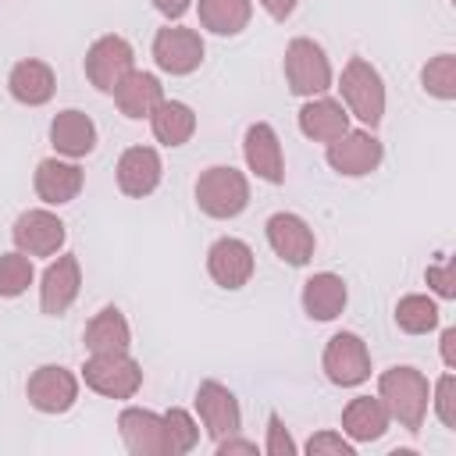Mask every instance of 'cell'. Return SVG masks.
<instances>
[{
	"label": "cell",
	"mask_w": 456,
	"mask_h": 456,
	"mask_svg": "<svg viewBox=\"0 0 456 456\" xmlns=\"http://www.w3.org/2000/svg\"><path fill=\"white\" fill-rule=\"evenodd\" d=\"M378 399L385 403L388 417H392L403 431L417 435V431L424 428V420H428L431 385H428L424 370H417V367H406V363H403V367H388V370H381V378H378Z\"/></svg>",
	"instance_id": "1"
},
{
	"label": "cell",
	"mask_w": 456,
	"mask_h": 456,
	"mask_svg": "<svg viewBox=\"0 0 456 456\" xmlns=\"http://www.w3.org/2000/svg\"><path fill=\"white\" fill-rule=\"evenodd\" d=\"M338 93H342V107L349 110V118H356L363 128H378L385 118V78L381 71L367 61V57H349L338 78Z\"/></svg>",
	"instance_id": "2"
},
{
	"label": "cell",
	"mask_w": 456,
	"mask_h": 456,
	"mask_svg": "<svg viewBox=\"0 0 456 456\" xmlns=\"http://www.w3.org/2000/svg\"><path fill=\"white\" fill-rule=\"evenodd\" d=\"M196 207L214 221H232L249 207V178L232 164H214L196 178Z\"/></svg>",
	"instance_id": "3"
},
{
	"label": "cell",
	"mask_w": 456,
	"mask_h": 456,
	"mask_svg": "<svg viewBox=\"0 0 456 456\" xmlns=\"http://www.w3.org/2000/svg\"><path fill=\"white\" fill-rule=\"evenodd\" d=\"M331 61L324 53L321 43H314L310 36H296L285 46V82L292 96H321L331 89Z\"/></svg>",
	"instance_id": "4"
},
{
	"label": "cell",
	"mask_w": 456,
	"mask_h": 456,
	"mask_svg": "<svg viewBox=\"0 0 456 456\" xmlns=\"http://www.w3.org/2000/svg\"><path fill=\"white\" fill-rule=\"evenodd\" d=\"M82 381L103 399H132L142 388V363L132 353H89Z\"/></svg>",
	"instance_id": "5"
},
{
	"label": "cell",
	"mask_w": 456,
	"mask_h": 456,
	"mask_svg": "<svg viewBox=\"0 0 456 456\" xmlns=\"http://www.w3.org/2000/svg\"><path fill=\"white\" fill-rule=\"evenodd\" d=\"M321 370L338 388H356L370 378V349L356 331H335L321 353Z\"/></svg>",
	"instance_id": "6"
},
{
	"label": "cell",
	"mask_w": 456,
	"mask_h": 456,
	"mask_svg": "<svg viewBox=\"0 0 456 456\" xmlns=\"http://www.w3.org/2000/svg\"><path fill=\"white\" fill-rule=\"evenodd\" d=\"M324 157H328L331 171H338L346 178H363V175H370V171L381 167L385 146L374 135V128H346L338 139L328 142Z\"/></svg>",
	"instance_id": "7"
},
{
	"label": "cell",
	"mask_w": 456,
	"mask_h": 456,
	"mask_svg": "<svg viewBox=\"0 0 456 456\" xmlns=\"http://www.w3.org/2000/svg\"><path fill=\"white\" fill-rule=\"evenodd\" d=\"M150 53H153V64H157L164 75L182 78V75H192V71L203 64L207 46H203V36H200L196 28L164 25V28H157Z\"/></svg>",
	"instance_id": "8"
},
{
	"label": "cell",
	"mask_w": 456,
	"mask_h": 456,
	"mask_svg": "<svg viewBox=\"0 0 456 456\" xmlns=\"http://www.w3.org/2000/svg\"><path fill=\"white\" fill-rule=\"evenodd\" d=\"M128 71H135V50H132V43L125 36L107 32V36L89 43V50H86V78H89V86H96L100 93H114L118 82Z\"/></svg>",
	"instance_id": "9"
},
{
	"label": "cell",
	"mask_w": 456,
	"mask_h": 456,
	"mask_svg": "<svg viewBox=\"0 0 456 456\" xmlns=\"http://www.w3.org/2000/svg\"><path fill=\"white\" fill-rule=\"evenodd\" d=\"M25 399L39 413H50V417L68 413L78 403V378H75V370H68L61 363H43L28 374Z\"/></svg>",
	"instance_id": "10"
},
{
	"label": "cell",
	"mask_w": 456,
	"mask_h": 456,
	"mask_svg": "<svg viewBox=\"0 0 456 456\" xmlns=\"http://www.w3.org/2000/svg\"><path fill=\"white\" fill-rule=\"evenodd\" d=\"M11 239H14V249H21L25 256H57L64 249L68 228L53 210L32 207V210L18 214V221L11 228Z\"/></svg>",
	"instance_id": "11"
},
{
	"label": "cell",
	"mask_w": 456,
	"mask_h": 456,
	"mask_svg": "<svg viewBox=\"0 0 456 456\" xmlns=\"http://www.w3.org/2000/svg\"><path fill=\"white\" fill-rule=\"evenodd\" d=\"M264 235H267V246L274 249V256H281L289 267H306L314 260L317 235L299 214H292V210L271 214L264 224Z\"/></svg>",
	"instance_id": "12"
},
{
	"label": "cell",
	"mask_w": 456,
	"mask_h": 456,
	"mask_svg": "<svg viewBox=\"0 0 456 456\" xmlns=\"http://www.w3.org/2000/svg\"><path fill=\"white\" fill-rule=\"evenodd\" d=\"M253 271H256V256H253L249 242H242L235 235H221V239L210 242V249H207V274L214 278V285L235 292V289L249 285Z\"/></svg>",
	"instance_id": "13"
},
{
	"label": "cell",
	"mask_w": 456,
	"mask_h": 456,
	"mask_svg": "<svg viewBox=\"0 0 456 456\" xmlns=\"http://www.w3.org/2000/svg\"><path fill=\"white\" fill-rule=\"evenodd\" d=\"M118 431L132 456H171L164 413H153L142 406H125L118 413Z\"/></svg>",
	"instance_id": "14"
},
{
	"label": "cell",
	"mask_w": 456,
	"mask_h": 456,
	"mask_svg": "<svg viewBox=\"0 0 456 456\" xmlns=\"http://www.w3.org/2000/svg\"><path fill=\"white\" fill-rule=\"evenodd\" d=\"M82 292V264L75 253H61L46 264L39 278V310L46 317H61Z\"/></svg>",
	"instance_id": "15"
},
{
	"label": "cell",
	"mask_w": 456,
	"mask_h": 456,
	"mask_svg": "<svg viewBox=\"0 0 456 456\" xmlns=\"http://www.w3.org/2000/svg\"><path fill=\"white\" fill-rule=\"evenodd\" d=\"M196 413H200V424L203 431L221 442L228 435H235L242 428V410H239V399L228 385L221 381H200L196 388Z\"/></svg>",
	"instance_id": "16"
},
{
	"label": "cell",
	"mask_w": 456,
	"mask_h": 456,
	"mask_svg": "<svg viewBox=\"0 0 456 456\" xmlns=\"http://www.w3.org/2000/svg\"><path fill=\"white\" fill-rule=\"evenodd\" d=\"M242 157L246 167L267 182V185H281L285 182V153H281V139L267 121H253L242 135Z\"/></svg>",
	"instance_id": "17"
},
{
	"label": "cell",
	"mask_w": 456,
	"mask_h": 456,
	"mask_svg": "<svg viewBox=\"0 0 456 456\" xmlns=\"http://www.w3.org/2000/svg\"><path fill=\"white\" fill-rule=\"evenodd\" d=\"M82 182H86V175H82L78 160H68V157H46L36 164V175H32V189L46 207L71 203L82 192Z\"/></svg>",
	"instance_id": "18"
},
{
	"label": "cell",
	"mask_w": 456,
	"mask_h": 456,
	"mask_svg": "<svg viewBox=\"0 0 456 456\" xmlns=\"http://www.w3.org/2000/svg\"><path fill=\"white\" fill-rule=\"evenodd\" d=\"M118 189L132 200H142L150 196L160 178H164V160L153 146H128L121 157H118Z\"/></svg>",
	"instance_id": "19"
},
{
	"label": "cell",
	"mask_w": 456,
	"mask_h": 456,
	"mask_svg": "<svg viewBox=\"0 0 456 456\" xmlns=\"http://www.w3.org/2000/svg\"><path fill=\"white\" fill-rule=\"evenodd\" d=\"M50 146L57 157H68V160H82L96 150V125L86 110L78 107H68V110H57L53 121H50Z\"/></svg>",
	"instance_id": "20"
},
{
	"label": "cell",
	"mask_w": 456,
	"mask_h": 456,
	"mask_svg": "<svg viewBox=\"0 0 456 456\" xmlns=\"http://www.w3.org/2000/svg\"><path fill=\"white\" fill-rule=\"evenodd\" d=\"M299 303H303V314L310 321H335L346 303H349V289L342 281V274L335 271H317L303 281V292H299Z\"/></svg>",
	"instance_id": "21"
},
{
	"label": "cell",
	"mask_w": 456,
	"mask_h": 456,
	"mask_svg": "<svg viewBox=\"0 0 456 456\" xmlns=\"http://www.w3.org/2000/svg\"><path fill=\"white\" fill-rule=\"evenodd\" d=\"M7 89H11V96H14L18 103H25V107H43V103H50L53 93H57V75H53V68H50L46 61L25 57V61H18V64L11 68Z\"/></svg>",
	"instance_id": "22"
},
{
	"label": "cell",
	"mask_w": 456,
	"mask_h": 456,
	"mask_svg": "<svg viewBox=\"0 0 456 456\" xmlns=\"http://www.w3.org/2000/svg\"><path fill=\"white\" fill-rule=\"evenodd\" d=\"M296 121H299V132L306 135V139H314V142H331V139H338L346 128H349V110L342 107V100H331V96H310L303 107H299V114H296Z\"/></svg>",
	"instance_id": "23"
},
{
	"label": "cell",
	"mask_w": 456,
	"mask_h": 456,
	"mask_svg": "<svg viewBox=\"0 0 456 456\" xmlns=\"http://www.w3.org/2000/svg\"><path fill=\"white\" fill-rule=\"evenodd\" d=\"M388 424H392V417H388V410H385V403L378 395H356L342 410V435L353 445L378 442L388 431Z\"/></svg>",
	"instance_id": "24"
},
{
	"label": "cell",
	"mask_w": 456,
	"mask_h": 456,
	"mask_svg": "<svg viewBox=\"0 0 456 456\" xmlns=\"http://www.w3.org/2000/svg\"><path fill=\"white\" fill-rule=\"evenodd\" d=\"M114 96V103H118V110L125 114V118H132V121H142V118H150L153 114V107L164 100V86H160V78L153 75V71H128L121 82H118V89L110 93Z\"/></svg>",
	"instance_id": "25"
},
{
	"label": "cell",
	"mask_w": 456,
	"mask_h": 456,
	"mask_svg": "<svg viewBox=\"0 0 456 456\" xmlns=\"http://www.w3.org/2000/svg\"><path fill=\"white\" fill-rule=\"evenodd\" d=\"M82 342L89 353H128L132 349V328L118 306H103L86 324Z\"/></svg>",
	"instance_id": "26"
},
{
	"label": "cell",
	"mask_w": 456,
	"mask_h": 456,
	"mask_svg": "<svg viewBox=\"0 0 456 456\" xmlns=\"http://www.w3.org/2000/svg\"><path fill=\"white\" fill-rule=\"evenodd\" d=\"M150 128H153V139L160 146H185L196 132V110L182 100H160L150 114Z\"/></svg>",
	"instance_id": "27"
},
{
	"label": "cell",
	"mask_w": 456,
	"mask_h": 456,
	"mask_svg": "<svg viewBox=\"0 0 456 456\" xmlns=\"http://www.w3.org/2000/svg\"><path fill=\"white\" fill-rule=\"evenodd\" d=\"M200 25L214 36H239L253 18V0H200Z\"/></svg>",
	"instance_id": "28"
},
{
	"label": "cell",
	"mask_w": 456,
	"mask_h": 456,
	"mask_svg": "<svg viewBox=\"0 0 456 456\" xmlns=\"http://www.w3.org/2000/svg\"><path fill=\"white\" fill-rule=\"evenodd\" d=\"M438 317H442L438 314V303L431 296H424V292H410V296H403L395 303V324L406 335H428V331H435L438 328Z\"/></svg>",
	"instance_id": "29"
},
{
	"label": "cell",
	"mask_w": 456,
	"mask_h": 456,
	"mask_svg": "<svg viewBox=\"0 0 456 456\" xmlns=\"http://www.w3.org/2000/svg\"><path fill=\"white\" fill-rule=\"evenodd\" d=\"M420 86L428 96L449 103L456 100V57L452 53H435L424 68H420Z\"/></svg>",
	"instance_id": "30"
},
{
	"label": "cell",
	"mask_w": 456,
	"mask_h": 456,
	"mask_svg": "<svg viewBox=\"0 0 456 456\" xmlns=\"http://www.w3.org/2000/svg\"><path fill=\"white\" fill-rule=\"evenodd\" d=\"M32 278V256H25L21 249L0 253V299H18L21 292H28Z\"/></svg>",
	"instance_id": "31"
},
{
	"label": "cell",
	"mask_w": 456,
	"mask_h": 456,
	"mask_svg": "<svg viewBox=\"0 0 456 456\" xmlns=\"http://www.w3.org/2000/svg\"><path fill=\"white\" fill-rule=\"evenodd\" d=\"M164 428H167L171 456H185V452L196 449V442H200V424H196V417H192L189 410L171 406V410L164 413Z\"/></svg>",
	"instance_id": "32"
},
{
	"label": "cell",
	"mask_w": 456,
	"mask_h": 456,
	"mask_svg": "<svg viewBox=\"0 0 456 456\" xmlns=\"http://www.w3.org/2000/svg\"><path fill=\"white\" fill-rule=\"evenodd\" d=\"M431 410L445 428H456V374L445 370L435 385H431Z\"/></svg>",
	"instance_id": "33"
},
{
	"label": "cell",
	"mask_w": 456,
	"mask_h": 456,
	"mask_svg": "<svg viewBox=\"0 0 456 456\" xmlns=\"http://www.w3.org/2000/svg\"><path fill=\"white\" fill-rule=\"evenodd\" d=\"M264 452H267V456H296V452H299L296 442H292V435H289V428H285V420H281L278 413L267 417V442H264Z\"/></svg>",
	"instance_id": "34"
},
{
	"label": "cell",
	"mask_w": 456,
	"mask_h": 456,
	"mask_svg": "<svg viewBox=\"0 0 456 456\" xmlns=\"http://www.w3.org/2000/svg\"><path fill=\"white\" fill-rule=\"evenodd\" d=\"M306 452H310V456H321V452L353 456V442H349L342 431H317V435L306 438Z\"/></svg>",
	"instance_id": "35"
},
{
	"label": "cell",
	"mask_w": 456,
	"mask_h": 456,
	"mask_svg": "<svg viewBox=\"0 0 456 456\" xmlns=\"http://www.w3.org/2000/svg\"><path fill=\"white\" fill-rule=\"evenodd\" d=\"M424 278H428V285H431L442 299H456V278H452V260H449V256H442V264H431V267L424 271Z\"/></svg>",
	"instance_id": "36"
},
{
	"label": "cell",
	"mask_w": 456,
	"mask_h": 456,
	"mask_svg": "<svg viewBox=\"0 0 456 456\" xmlns=\"http://www.w3.org/2000/svg\"><path fill=\"white\" fill-rule=\"evenodd\" d=\"M235 452H256V442H249V438H239V431L217 442V456H235Z\"/></svg>",
	"instance_id": "37"
},
{
	"label": "cell",
	"mask_w": 456,
	"mask_h": 456,
	"mask_svg": "<svg viewBox=\"0 0 456 456\" xmlns=\"http://www.w3.org/2000/svg\"><path fill=\"white\" fill-rule=\"evenodd\" d=\"M274 21H285V18H292V11H296V4L299 0H256Z\"/></svg>",
	"instance_id": "38"
},
{
	"label": "cell",
	"mask_w": 456,
	"mask_h": 456,
	"mask_svg": "<svg viewBox=\"0 0 456 456\" xmlns=\"http://www.w3.org/2000/svg\"><path fill=\"white\" fill-rule=\"evenodd\" d=\"M153 7H157V11H160L167 21H178V18H182V14L192 7V0H153Z\"/></svg>",
	"instance_id": "39"
},
{
	"label": "cell",
	"mask_w": 456,
	"mask_h": 456,
	"mask_svg": "<svg viewBox=\"0 0 456 456\" xmlns=\"http://www.w3.org/2000/svg\"><path fill=\"white\" fill-rule=\"evenodd\" d=\"M442 363L449 370H456V328H445L442 331Z\"/></svg>",
	"instance_id": "40"
}]
</instances>
